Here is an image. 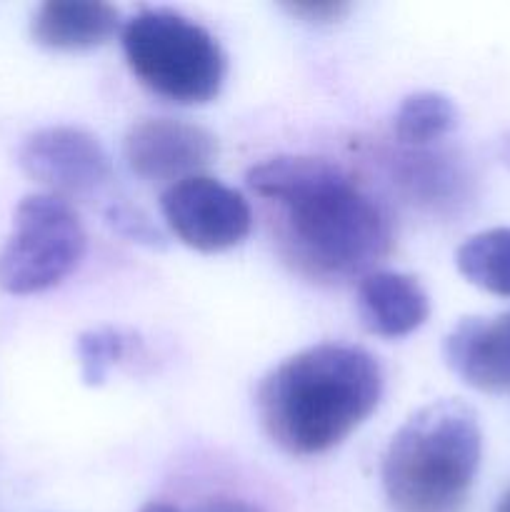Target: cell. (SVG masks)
Segmentation results:
<instances>
[{
  "instance_id": "5b68a950",
  "label": "cell",
  "mask_w": 510,
  "mask_h": 512,
  "mask_svg": "<svg viewBox=\"0 0 510 512\" xmlns=\"http://www.w3.org/2000/svg\"><path fill=\"white\" fill-rule=\"evenodd\" d=\"M85 230L68 200L50 193L25 195L13 215V233L0 250V285L33 295L63 283L85 253Z\"/></svg>"
},
{
  "instance_id": "6da1fadb",
  "label": "cell",
  "mask_w": 510,
  "mask_h": 512,
  "mask_svg": "<svg viewBox=\"0 0 510 512\" xmlns=\"http://www.w3.org/2000/svg\"><path fill=\"white\" fill-rule=\"evenodd\" d=\"M245 183L270 208L283 258L305 278H365L393 248L388 210L338 163L278 155L253 165Z\"/></svg>"
},
{
  "instance_id": "7c38bea8",
  "label": "cell",
  "mask_w": 510,
  "mask_h": 512,
  "mask_svg": "<svg viewBox=\"0 0 510 512\" xmlns=\"http://www.w3.org/2000/svg\"><path fill=\"white\" fill-rule=\"evenodd\" d=\"M455 265L478 288L510 298V228H493L465 240Z\"/></svg>"
},
{
  "instance_id": "4fadbf2b",
  "label": "cell",
  "mask_w": 510,
  "mask_h": 512,
  "mask_svg": "<svg viewBox=\"0 0 510 512\" xmlns=\"http://www.w3.org/2000/svg\"><path fill=\"white\" fill-rule=\"evenodd\" d=\"M458 123L453 100L435 90L408 95L395 113V135L408 145H428L448 135Z\"/></svg>"
},
{
  "instance_id": "9c48e42d",
  "label": "cell",
  "mask_w": 510,
  "mask_h": 512,
  "mask_svg": "<svg viewBox=\"0 0 510 512\" xmlns=\"http://www.w3.org/2000/svg\"><path fill=\"white\" fill-rule=\"evenodd\" d=\"M448 368L483 393H510V310L495 318H463L443 343Z\"/></svg>"
},
{
  "instance_id": "5bb4252c",
  "label": "cell",
  "mask_w": 510,
  "mask_h": 512,
  "mask_svg": "<svg viewBox=\"0 0 510 512\" xmlns=\"http://www.w3.org/2000/svg\"><path fill=\"white\" fill-rule=\"evenodd\" d=\"M75 348H78L83 383L98 388L105 383L110 368L123 360L125 350H128V338L115 328H95L80 333Z\"/></svg>"
},
{
  "instance_id": "7a4b0ae2",
  "label": "cell",
  "mask_w": 510,
  "mask_h": 512,
  "mask_svg": "<svg viewBox=\"0 0 510 512\" xmlns=\"http://www.w3.org/2000/svg\"><path fill=\"white\" fill-rule=\"evenodd\" d=\"M383 370L360 345L318 343L275 365L255 405L268 438L285 453L310 458L333 450L378 408Z\"/></svg>"
},
{
  "instance_id": "277c9868",
  "label": "cell",
  "mask_w": 510,
  "mask_h": 512,
  "mask_svg": "<svg viewBox=\"0 0 510 512\" xmlns=\"http://www.w3.org/2000/svg\"><path fill=\"white\" fill-rule=\"evenodd\" d=\"M123 50L135 78L165 100L200 105L220 93L225 53L215 35L168 8H143L125 23Z\"/></svg>"
},
{
  "instance_id": "d6986e66",
  "label": "cell",
  "mask_w": 510,
  "mask_h": 512,
  "mask_svg": "<svg viewBox=\"0 0 510 512\" xmlns=\"http://www.w3.org/2000/svg\"><path fill=\"white\" fill-rule=\"evenodd\" d=\"M495 512H510V488L505 490L503 498L498 500V505H495Z\"/></svg>"
},
{
  "instance_id": "30bf717a",
  "label": "cell",
  "mask_w": 510,
  "mask_h": 512,
  "mask_svg": "<svg viewBox=\"0 0 510 512\" xmlns=\"http://www.w3.org/2000/svg\"><path fill=\"white\" fill-rule=\"evenodd\" d=\"M358 315L373 335L403 338L428 320L430 300L413 275L373 270L358 283Z\"/></svg>"
},
{
  "instance_id": "3957f363",
  "label": "cell",
  "mask_w": 510,
  "mask_h": 512,
  "mask_svg": "<svg viewBox=\"0 0 510 512\" xmlns=\"http://www.w3.org/2000/svg\"><path fill=\"white\" fill-rule=\"evenodd\" d=\"M483 455L478 415L453 398L410 415L383 458V490L395 512H463Z\"/></svg>"
},
{
  "instance_id": "ac0fdd59",
  "label": "cell",
  "mask_w": 510,
  "mask_h": 512,
  "mask_svg": "<svg viewBox=\"0 0 510 512\" xmlns=\"http://www.w3.org/2000/svg\"><path fill=\"white\" fill-rule=\"evenodd\" d=\"M140 512H180V510L170 503H148L140 508Z\"/></svg>"
},
{
  "instance_id": "52a82bcc",
  "label": "cell",
  "mask_w": 510,
  "mask_h": 512,
  "mask_svg": "<svg viewBox=\"0 0 510 512\" xmlns=\"http://www.w3.org/2000/svg\"><path fill=\"white\" fill-rule=\"evenodd\" d=\"M18 163L25 173L68 200L88 195L110 178V158L93 133L73 125H50L20 143Z\"/></svg>"
},
{
  "instance_id": "8fae6325",
  "label": "cell",
  "mask_w": 510,
  "mask_h": 512,
  "mask_svg": "<svg viewBox=\"0 0 510 512\" xmlns=\"http://www.w3.org/2000/svg\"><path fill=\"white\" fill-rule=\"evenodd\" d=\"M120 13L108 3L90 0H50L33 15L35 43L53 50H88L118 33Z\"/></svg>"
},
{
  "instance_id": "e0dca14e",
  "label": "cell",
  "mask_w": 510,
  "mask_h": 512,
  "mask_svg": "<svg viewBox=\"0 0 510 512\" xmlns=\"http://www.w3.org/2000/svg\"><path fill=\"white\" fill-rule=\"evenodd\" d=\"M193 512H263L258 505L245 503V500L235 498H208L203 503H198Z\"/></svg>"
},
{
  "instance_id": "9a60e30c",
  "label": "cell",
  "mask_w": 510,
  "mask_h": 512,
  "mask_svg": "<svg viewBox=\"0 0 510 512\" xmlns=\"http://www.w3.org/2000/svg\"><path fill=\"white\" fill-rule=\"evenodd\" d=\"M105 220H108L120 235L133 240V243L150 245V248H163L165 245V238L160 235V230L155 228L140 210H133L130 205H110V208L105 210Z\"/></svg>"
},
{
  "instance_id": "8992f818",
  "label": "cell",
  "mask_w": 510,
  "mask_h": 512,
  "mask_svg": "<svg viewBox=\"0 0 510 512\" xmlns=\"http://www.w3.org/2000/svg\"><path fill=\"white\" fill-rule=\"evenodd\" d=\"M165 223L188 248L220 253L243 243L253 228V210L235 188L210 175H190L160 195Z\"/></svg>"
},
{
  "instance_id": "2e32d148",
  "label": "cell",
  "mask_w": 510,
  "mask_h": 512,
  "mask_svg": "<svg viewBox=\"0 0 510 512\" xmlns=\"http://www.w3.org/2000/svg\"><path fill=\"white\" fill-rule=\"evenodd\" d=\"M288 10L308 20H338L348 10V3H293Z\"/></svg>"
},
{
  "instance_id": "ba28073f",
  "label": "cell",
  "mask_w": 510,
  "mask_h": 512,
  "mask_svg": "<svg viewBox=\"0 0 510 512\" xmlns=\"http://www.w3.org/2000/svg\"><path fill=\"white\" fill-rule=\"evenodd\" d=\"M218 155V143L203 125L180 118H145L125 135V160L143 180H178L200 175Z\"/></svg>"
}]
</instances>
